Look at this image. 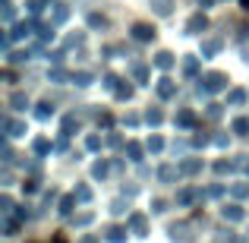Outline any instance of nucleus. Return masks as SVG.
Wrapping results in <instances>:
<instances>
[{"instance_id": "22", "label": "nucleus", "mask_w": 249, "mask_h": 243, "mask_svg": "<svg viewBox=\"0 0 249 243\" xmlns=\"http://www.w3.org/2000/svg\"><path fill=\"white\" fill-rule=\"evenodd\" d=\"M91 174H95V177H104V174H107V164H104V161H98V164H95V170H91Z\"/></svg>"}, {"instance_id": "1", "label": "nucleus", "mask_w": 249, "mask_h": 243, "mask_svg": "<svg viewBox=\"0 0 249 243\" xmlns=\"http://www.w3.org/2000/svg\"><path fill=\"white\" fill-rule=\"evenodd\" d=\"M227 85V79L221 73H208L205 76V82H202V92H208V95H212V92H221Z\"/></svg>"}, {"instance_id": "6", "label": "nucleus", "mask_w": 249, "mask_h": 243, "mask_svg": "<svg viewBox=\"0 0 249 243\" xmlns=\"http://www.w3.org/2000/svg\"><path fill=\"white\" fill-rule=\"evenodd\" d=\"M158 95L161 98H170V95H174V82H170V79H161L158 82Z\"/></svg>"}, {"instance_id": "28", "label": "nucleus", "mask_w": 249, "mask_h": 243, "mask_svg": "<svg viewBox=\"0 0 249 243\" xmlns=\"http://www.w3.org/2000/svg\"><path fill=\"white\" fill-rule=\"evenodd\" d=\"M249 193V187H243V183H237V187H233V196H246Z\"/></svg>"}, {"instance_id": "27", "label": "nucleus", "mask_w": 249, "mask_h": 243, "mask_svg": "<svg viewBox=\"0 0 249 243\" xmlns=\"http://www.w3.org/2000/svg\"><path fill=\"white\" fill-rule=\"evenodd\" d=\"M218 48H221V41H208V44H205V54H214Z\"/></svg>"}, {"instance_id": "8", "label": "nucleus", "mask_w": 249, "mask_h": 243, "mask_svg": "<svg viewBox=\"0 0 249 243\" xmlns=\"http://www.w3.org/2000/svg\"><path fill=\"white\" fill-rule=\"evenodd\" d=\"M6 130H10V136H22V133H25V123H19V120H6Z\"/></svg>"}, {"instance_id": "4", "label": "nucleus", "mask_w": 249, "mask_h": 243, "mask_svg": "<svg viewBox=\"0 0 249 243\" xmlns=\"http://www.w3.org/2000/svg\"><path fill=\"white\" fill-rule=\"evenodd\" d=\"M233 133H237V136L249 133V117H237V120H233Z\"/></svg>"}, {"instance_id": "16", "label": "nucleus", "mask_w": 249, "mask_h": 243, "mask_svg": "<svg viewBox=\"0 0 249 243\" xmlns=\"http://www.w3.org/2000/svg\"><path fill=\"white\" fill-rule=\"evenodd\" d=\"M73 199H76V196H67V199L60 202V212H63V215H70V212H73Z\"/></svg>"}, {"instance_id": "32", "label": "nucleus", "mask_w": 249, "mask_h": 243, "mask_svg": "<svg viewBox=\"0 0 249 243\" xmlns=\"http://www.w3.org/2000/svg\"><path fill=\"white\" fill-rule=\"evenodd\" d=\"M82 243H98V240H95V237H85V240H82Z\"/></svg>"}, {"instance_id": "9", "label": "nucleus", "mask_w": 249, "mask_h": 243, "mask_svg": "<svg viewBox=\"0 0 249 243\" xmlns=\"http://www.w3.org/2000/svg\"><path fill=\"white\" fill-rule=\"evenodd\" d=\"M186 29H189V32H199V29H205V16H193V19L186 22Z\"/></svg>"}, {"instance_id": "24", "label": "nucleus", "mask_w": 249, "mask_h": 243, "mask_svg": "<svg viewBox=\"0 0 249 243\" xmlns=\"http://www.w3.org/2000/svg\"><path fill=\"white\" fill-rule=\"evenodd\" d=\"M89 79H91L89 73H79V76H73V82H76V85H89Z\"/></svg>"}, {"instance_id": "29", "label": "nucleus", "mask_w": 249, "mask_h": 243, "mask_svg": "<svg viewBox=\"0 0 249 243\" xmlns=\"http://www.w3.org/2000/svg\"><path fill=\"white\" fill-rule=\"evenodd\" d=\"M110 240H114V243L123 240V231H120V227H114V231H110Z\"/></svg>"}, {"instance_id": "11", "label": "nucleus", "mask_w": 249, "mask_h": 243, "mask_svg": "<svg viewBox=\"0 0 249 243\" xmlns=\"http://www.w3.org/2000/svg\"><path fill=\"white\" fill-rule=\"evenodd\" d=\"M129 224H133V231H145V218H142V215H133V218H129Z\"/></svg>"}, {"instance_id": "12", "label": "nucleus", "mask_w": 249, "mask_h": 243, "mask_svg": "<svg viewBox=\"0 0 249 243\" xmlns=\"http://www.w3.org/2000/svg\"><path fill=\"white\" fill-rule=\"evenodd\" d=\"M35 152H38V155H48V152H51V142H48V139H35Z\"/></svg>"}, {"instance_id": "5", "label": "nucleus", "mask_w": 249, "mask_h": 243, "mask_svg": "<svg viewBox=\"0 0 249 243\" xmlns=\"http://www.w3.org/2000/svg\"><path fill=\"white\" fill-rule=\"evenodd\" d=\"M177 123H180V127H193V123H196L193 111H180V114H177Z\"/></svg>"}, {"instance_id": "13", "label": "nucleus", "mask_w": 249, "mask_h": 243, "mask_svg": "<svg viewBox=\"0 0 249 243\" xmlns=\"http://www.w3.org/2000/svg\"><path fill=\"white\" fill-rule=\"evenodd\" d=\"M155 63H158L161 70H167V67H174V57H170V54H158V60H155Z\"/></svg>"}, {"instance_id": "33", "label": "nucleus", "mask_w": 249, "mask_h": 243, "mask_svg": "<svg viewBox=\"0 0 249 243\" xmlns=\"http://www.w3.org/2000/svg\"><path fill=\"white\" fill-rule=\"evenodd\" d=\"M240 3H243V6H246V10H249V0H240Z\"/></svg>"}, {"instance_id": "35", "label": "nucleus", "mask_w": 249, "mask_h": 243, "mask_svg": "<svg viewBox=\"0 0 249 243\" xmlns=\"http://www.w3.org/2000/svg\"><path fill=\"white\" fill-rule=\"evenodd\" d=\"M246 174H249V168H246Z\"/></svg>"}, {"instance_id": "3", "label": "nucleus", "mask_w": 249, "mask_h": 243, "mask_svg": "<svg viewBox=\"0 0 249 243\" xmlns=\"http://www.w3.org/2000/svg\"><path fill=\"white\" fill-rule=\"evenodd\" d=\"M133 35L139 38V41H152V38H155V29H148V25H136Z\"/></svg>"}, {"instance_id": "30", "label": "nucleus", "mask_w": 249, "mask_h": 243, "mask_svg": "<svg viewBox=\"0 0 249 243\" xmlns=\"http://www.w3.org/2000/svg\"><path fill=\"white\" fill-rule=\"evenodd\" d=\"M231 101H233V104H240V101H243V92H240V89H237V92H231Z\"/></svg>"}, {"instance_id": "15", "label": "nucleus", "mask_w": 249, "mask_h": 243, "mask_svg": "<svg viewBox=\"0 0 249 243\" xmlns=\"http://www.w3.org/2000/svg\"><path fill=\"white\" fill-rule=\"evenodd\" d=\"M158 177H161V180H174V177H177V170L167 164V168H161V170H158Z\"/></svg>"}, {"instance_id": "31", "label": "nucleus", "mask_w": 249, "mask_h": 243, "mask_svg": "<svg viewBox=\"0 0 249 243\" xmlns=\"http://www.w3.org/2000/svg\"><path fill=\"white\" fill-rule=\"evenodd\" d=\"M85 146H89V149H98V146H101V139H98V136H89V142H85Z\"/></svg>"}, {"instance_id": "20", "label": "nucleus", "mask_w": 249, "mask_h": 243, "mask_svg": "<svg viewBox=\"0 0 249 243\" xmlns=\"http://www.w3.org/2000/svg\"><path fill=\"white\" fill-rule=\"evenodd\" d=\"M196 193H199V189H183V193H180V202H193Z\"/></svg>"}, {"instance_id": "21", "label": "nucleus", "mask_w": 249, "mask_h": 243, "mask_svg": "<svg viewBox=\"0 0 249 243\" xmlns=\"http://www.w3.org/2000/svg\"><path fill=\"white\" fill-rule=\"evenodd\" d=\"M161 146H164V142H161L158 136H152V139H148V149H152V152H161Z\"/></svg>"}, {"instance_id": "23", "label": "nucleus", "mask_w": 249, "mask_h": 243, "mask_svg": "<svg viewBox=\"0 0 249 243\" xmlns=\"http://www.w3.org/2000/svg\"><path fill=\"white\" fill-rule=\"evenodd\" d=\"M89 196H91V189H89V187H79V189H76V199H82V202H85Z\"/></svg>"}, {"instance_id": "18", "label": "nucleus", "mask_w": 249, "mask_h": 243, "mask_svg": "<svg viewBox=\"0 0 249 243\" xmlns=\"http://www.w3.org/2000/svg\"><path fill=\"white\" fill-rule=\"evenodd\" d=\"M199 168H202V161H183V170H186V174H196Z\"/></svg>"}, {"instance_id": "14", "label": "nucleus", "mask_w": 249, "mask_h": 243, "mask_svg": "<svg viewBox=\"0 0 249 243\" xmlns=\"http://www.w3.org/2000/svg\"><path fill=\"white\" fill-rule=\"evenodd\" d=\"M51 114H54V104H48V101L38 104V117H41V120H44V117H51Z\"/></svg>"}, {"instance_id": "2", "label": "nucleus", "mask_w": 249, "mask_h": 243, "mask_svg": "<svg viewBox=\"0 0 249 243\" xmlns=\"http://www.w3.org/2000/svg\"><path fill=\"white\" fill-rule=\"evenodd\" d=\"M29 32H32V22H19L16 29L10 32V41H19V38H25V35H29Z\"/></svg>"}, {"instance_id": "25", "label": "nucleus", "mask_w": 249, "mask_h": 243, "mask_svg": "<svg viewBox=\"0 0 249 243\" xmlns=\"http://www.w3.org/2000/svg\"><path fill=\"white\" fill-rule=\"evenodd\" d=\"M73 127H79V120H76V117H67V120H63V130H67V133H70V130H73Z\"/></svg>"}, {"instance_id": "7", "label": "nucleus", "mask_w": 249, "mask_h": 243, "mask_svg": "<svg viewBox=\"0 0 249 243\" xmlns=\"http://www.w3.org/2000/svg\"><path fill=\"white\" fill-rule=\"evenodd\" d=\"M224 218L240 221V218H243V208H240V206H227V208H224Z\"/></svg>"}, {"instance_id": "17", "label": "nucleus", "mask_w": 249, "mask_h": 243, "mask_svg": "<svg viewBox=\"0 0 249 243\" xmlns=\"http://www.w3.org/2000/svg\"><path fill=\"white\" fill-rule=\"evenodd\" d=\"M155 3H158L155 10H158L161 16H167V13H170V0H155Z\"/></svg>"}, {"instance_id": "26", "label": "nucleus", "mask_w": 249, "mask_h": 243, "mask_svg": "<svg viewBox=\"0 0 249 243\" xmlns=\"http://www.w3.org/2000/svg\"><path fill=\"white\" fill-rule=\"evenodd\" d=\"M148 123H161V111H148Z\"/></svg>"}, {"instance_id": "10", "label": "nucleus", "mask_w": 249, "mask_h": 243, "mask_svg": "<svg viewBox=\"0 0 249 243\" xmlns=\"http://www.w3.org/2000/svg\"><path fill=\"white\" fill-rule=\"evenodd\" d=\"M10 104H13L16 111H25V108H29V98H25V95H13V98H10Z\"/></svg>"}, {"instance_id": "19", "label": "nucleus", "mask_w": 249, "mask_h": 243, "mask_svg": "<svg viewBox=\"0 0 249 243\" xmlns=\"http://www.w3.org/2000/svg\"><path fill=\"white\" fill-rule=\"evenodd\" d=\"M129 158H133V161H139V158H142V149L136 146V142H129Z\"/></svg>"}, {"instance_id": "34", "label": "nucleus", "mask_w": 249, "mask_h": 243, "mask_svg": "<svg viewBox=\"0 0 249 243\" xmlns=\"http://www.w3.org/2000/svg\"><path fill=\"white\" fill-rule=\"evenodd\" d=\"M57 243H63V237H57Z\"/></svg>"}]
</instances>
